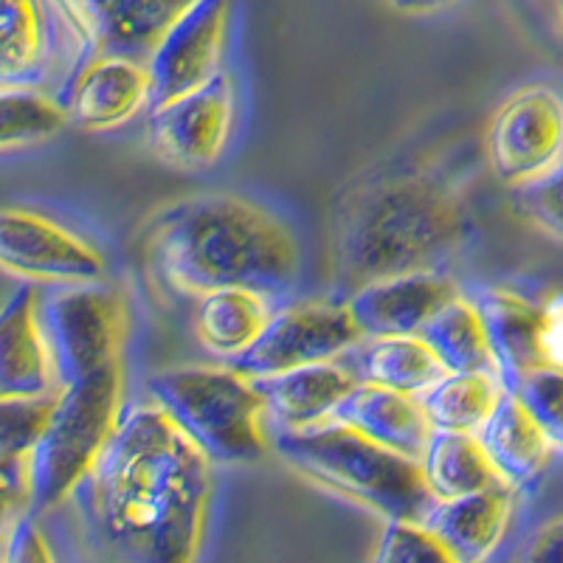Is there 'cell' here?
<instances>
[{
	"instance_id": "6da1fadb",
	"label": "cell",
	"mask_w": 563,
	"mask_h": 563,
	"mask_svg": "<svg viewBox=\"0 0 563 563\" xmlns=\"http://www.w3.org/2000/svg\"><path fill=\"white\" fill-rule=\"evenodd\" d=\"M214 462L153 400L128 409L85 482V507L113 563H195Z\"/></svg>"
},
{
	"instance_id": "7a4b0ae2",
	"label": "cell",
	"mask_w": 563,
	"mask_h": 563,
	"mask_svg": "<svg viewBox=\"0 0 563 563\" xmlns=\"http://www.w3.org/2000/svg\"><path fill=\"white\" fill-rule=\"evenodd\" d=\"M474 234L465 195L434 169H386L341 189L330 218V260L341 296L375 279L440 271Z\"/></svg>"
},
{
	"instance_id": "3957f363",
	"label": "cell",
	"mask_w": 563,
	"mask_h": 563,
	"mask_svg": "<svg viewBox=\"0 0 563 563\" xmlns=\"http://www.w3.org/2000/svg\"><path fill=\"white\" fill-rule=\"evenodd\" d=\"M144 256L155 279L195 299L223 288L274 299L299 279V243L288 223L231 192L198 195L155 214Z\"/></svg>"
},
{
	"instance_id": "277c9868",
	"label": "cell",
	"mask_w": 563,
	"mask_h": 563,
	"mask_svg": "<svg viewBox=\"0 0 563 563\" xmlns=\"http://www.w3.org/2000/svg\"><path fill=\"white\" fill-rule=\"evenodd\" d=\"M271 449L290 471L386 521H422L437 501L420 462L339 420L305 431H274Z\"/></svg>"
},
{
	"instance_id": "5b68a950",
	"label": "cell",
	"mask_w": 563,
	"mask_h": 563,
	"mask_svg": "<svg viewBox=\"0 0 563 563\" xmlns=\"http://www.w3.org/2000/svg\"><path fill=\"white\" fill-rule=\"evenodd\" d=\"M147 395L214 465H245L271 451L263 395L234 366H175L147 380Z\"/></svg>"
},
{
	"instance_id": "8992f818",
	"label": "cell",
	"mask_w": 563,
	"mask_h": 563,
	"mask_svg": "<svg viewBox=\"0 0 563 563\" xmlns=\"http://www.w3.org/2000/svg\"><path fill=\"white\" fill-rule=\"evenodd\" d=\"M122 364L59 389L52 420L29 454L32 516L54 510L88 482L122 420Z\"/></svg>"
},
{
	"instance_id": "52a82bcc",
	"label": "cell",
	"mask_w": 563,
	"mask_h": 563,
	"mask_svg": "<svg viewBox=\"0 0 563 563\" xmlns=\"http://www.w3.org/2000/svg\"><path fill=\"white\" fill-rule=\"evenodd\" d=\"M40 310L59 386L79 384L122 364L130 310L119 290L104 288L102 282L63 285L43 296Z\"/></svg>"
},
{
	"instance_id": "ba28073f",
	"label": "cell",
	"mask_w": 563,
	"mask_h": 563,
	"mask_svg": "<svg viewBox=\"0 0 563 563\" xmlns=\"http://www.w3.org/2000/svg\"><path fill=\"white\" fill-rule=\"evenodd\" d=\"M490 173L505 186L530 184L563 161V97L550 85H527L499 104L485 133Z\"/></svg>"
},
{
	"instance_id": "9c48e42d",
	"label": "cell",
	"mask_w": 563,
	"mask_h": 563,
	"mask_svg": "<svg viewBox=\"0 0 563 563\" xmlns=\"http://www.w3.org/2000/svg\"><path fill=\"white\" fill-rule=\"evenodd\" d=\"M358 341H364V333L346 301H305L276 310L256 344L229 366L251 380L268 378L279 372L339 361Z\"/></svg>"
},
{
	"instance_id": "30bf717a",
	"label": "cell",
	"mask_w": 563,
	"mask_h": 563,
	"mask_svg": "<svg viewBox=\"0 0 563 563\" xmlns=\"http://www.w3.org/2000/svg\"><path fill=\"white\" fill-rule=\"evenodd\" d=\"M0 265L20 282L54 288L93 285L108 274L104 256L88 240L23 206L0 214Z\"/></svg>"
},
{
	"instance_id": "8fae6325",
	"label": "cell",
	"mask_w": 563,
	"mask_h": 563,
	"mask_svg": "<svg viewBox=\"0 0 563 563\" xmlns=\"http://www.w3.org/2000/svg\"><path fill=\"white\" fill-rule=\"evenodd\" d=\"M234 79L229 74L150 110L147 144L155 158L180 173H200L223 158L234 128Z\"/></svg>"
},
{
	"instance_id": "7c38bea8",
	"label": "cell",
	"mask_w": 563,
	"mask_h": 563,
	"mask_svg": "<svg viewBox=\"0 0 563 563\" xmlns=\"http://www.w3.org/2000/svg\"><path fill=\"white\" fill-rule=\"evenodd\" d=\"M225 34H229V0H195L167 32L147 59L150 110L192 90L223 74Z\"/></svg>"
},
{
	"instance_id": "4fadbf2b",
	"label": "cell",
	"mask_w": 563,
	"mask_h": 563,
	"mask_svg": "<svg viewBox=\"0 0 563 563\" xmlns=\"http://www.w3.org/2000/svg\"><path fill=\"white\" fill-rule=\"evenodd\" d=\"M195 0H54L79 40V65L97 57H133L147 63L161 34Z\"/></svg>"
},
{
	"instance_id": "5bb4252c",
	"label": "cell",
	"mask_w": 563,
	"mask_h": 563,
	"mask_svg": "<svg viewBox=\"0 0 563 563\" xmlns=\"http://www.w3.org/2000/svg\"><path fill=\"white\" fill-rule=\"evenodd\" d=\"M462 296L460 285L440 271L375 279L346 296V308L361 327L364 339L386 335H420L442 308Z\"/></svg>"
},
{
	"instance_id": "9a60e30c",
	"label": "cell",
	"mask_w": 563,
	"mask_h": 563,
	"mask_svg": "<svg viewBox=\"0 0 563 563\" xmlns=\"http://www.w3.org/2000/svg\"><path fill=\"white\" fill-rule=\"evenodd\" d=\"M150 68L133 57H97L79 65L59 102L74 128L119 130L150 108Z\"/></svg>"
},
{
	"instance_id": "2e32d148",
	"label": "cell",
	"mask_w": 563,
	"mask_h": 563,
	"mask_svg": "<svg viewBox=\"0 0 563 563\" xmlns=\"http://www.w3.org/2000/svg\"><path fill=\"white\" fill-rule=\"evenodd\" d=\"M40 305L37 285L23 282L0 313V397H37L59 389Z\"/></svg>"
},
{
	"instance_id": "e0dca14e",
	"label": "cell",
	"mask_w": 563,
	"mask_h": 563,
	"mask_svg": "<svg viewBox=\"0 0 563 563\" xmlns=\"http://www.w3.org/2000/svg\"><path fill=\"white\" fill-rule=\"evenodd\" d=\"M490 339L496 375L507 391H519L530 375L544 369L541 346V305L510 288H479L474 296Z\"/></svg>"
},
{
	"instance_id": "ac0fdd59",
	"label": "cell",
	"mask_w": 563,
	"mask_h": 563,
	"mask_svg": "<svg viewBox=\"0 0 563 563\" xmlns=\"http://www.w3.org/2000/svg\"><path fill=\"white\" fill-rule=\"evenodd\" d=\"M263 395L271 434L274 431H305L330 422L355 389V375L341 361L301 366L254 380Z\"/></svg>"
},
{
	"instance_id": "d6986e66",
	"label": "cell",
	"mask_w": 563,
	"mask_h": 563,
	"mask_svg": "<svg viewBox=\"0 0 563 563\" xmlns=\"http://www.w3.org/2000/svg\"><path fill=\"white\" fill-rule=\"evenodd\" d=\"M516 487L493 485L460 499L434 501L422 525L460 563H487L499 550L516 512Z\"/></svg>"
},
{
	"instance_id": "ffe728a7",
	"label": "cell",
	"mask_w": 563,
	"mask_h": 563,
	"mask_svg": "<svg viewBox=\"0 0 563 563\" xmlns=\"http://www.w3.org/2000/svg\"><path fill=\"white\" fill-rule=\"evenodd\" d=\"M333 420L417 462L422 460L434 434L420 397L400 395L375 384H355Z\"/></svg>"
},
{
	"instance_id": "44dd1931",
	"label": "cell",
	"mask_w": 563,
	"mask_h": 563,
	"mask_svg": "<svg viewBox=\"0 0 563 563\" xmlns=\"http://www.w3.org/2000/svg\"><path fill=\"white\" fill-rule=\"evenodd\" d=\"M339 361L358 384H375L415 397L426 395L449 372L422 335L364 339Z\"/></svg>"
},
{
	"instance_id": "7402d4cb",
	"label": "cell",
	"mask_w": 563,
	"mask_h": 563,
	"mask_svg": "<svg viewBox=\"0 0 563 563\" xmlns=\"http://www.w3.org/2000/svg\"><path fill=\"white\" fill-rule=\"evenodd\" d=\"M479 440L501 482L516 490L544 474L555 451L525 400L512 391H505L485 429L479 431Z\"/></svg>"
},
{
	"instance_id": "603a6c76",
	"label": "cell",
	"mask_w": 563,
	"mask_h": 563,
	"mask_svg": "<svg viewBox=\"0 0 563 563\" xmlns=\"http://www.w3.org/2000/svg\"><path fill=\"white\" fill-rule=\"evenodd\" d=\"M276 310L271 296L251 288H223L198 299L195 310V335L200 346L214 358L231 364L265 333Z\"/></svg>"
},
{
	"instance_id": "cb8c5ba5",
	"label": "cell",
	"mask_w": 563,
	"mask_h": 563,
	"mask_svg": "<svg viewBox=\"0 0 563 563\" xmlns=\"http://www.w3.org/2000/svg\"><path fill=\"white\" fill-rule=\"evenodd\" d=\"M422 476L437 501L460 499L467 493L501 485L499 471L493 467L479 434L462 431H434L429 449L420 460Z\"/></svg>"
},
{
	"instance_id": "d4e9b609",
	"label": "cell",
	"mask_w": 563,
	"mask_h": 563,
	"mask_svg": "<svg viewBox=\"0 0 563 563\" xmlns=\"http://www.w3.org/2000/svg\"><path fill=\"white\" fill-rule=\"evenodd\" d=\"M505 391L490 372H445L420 400L434 431L479 434Z\"/></svg>"
},
{
	"instance_id": "484cf974",
	"label": "cell",
	"mask_w": 563,
	"mask_h": 563,
	"mask_svg": "<svg viewBox=\"0 0 563 563\" xmlns=\"http://www.w3.org/2000/svg\"><path fill=\"white\" fill-rule=\"evenodd\" d=\"M420 335L449 372H490L496 375L485 321L471 296H456L449 308H442L429 324L422 327Z\"/></svg>"
},
{
	"instance_id": "4316f807",
	"label": "cell",
	"mask_w": 563,
	"mask_h": 563,
	"mask_svg": "<svg viewBox=\"0 0 563 563\" xmlns=\"http://www.w3.org/2000/svg\"><path fill=\"white\" fill-rule=\"evenodd\" d=\"M48 40L43 0H3L0 82L34 88L48 63Z\"/></svg>"
},
{
	"instance_id": "83f0119b",
	"label": "cell",
	"mask_w": 563,
	"mask_h": 563,
	"mask_svg": "<svg viewBox=\"0 0 563 563\" xmlns=\"http://www.w3.org/2000/svg\"><path fill=\"white\" fill-rule=\"evenodd\" d=\"M70 124L68 110L57 99H48L29 85L0 88V147L3 153L34 150L57 139Z\"/></svg>"
},
{
	"instance_id": "f1b7e54d",
	"label": "cell",
	"mask_w": 563,
	"mask_h": 563,
	"mask_svg": "<svg viewBox=\"0 0 563 563\" xmlns=\"http://www.w3.org/2000/svg\"><path fill=\"white\" fill-rule=\"evenodd\" d=\"M59 389L37 397H0V460L32 454L52 420Z\"/></svg>"
},
{
	"instance_id": "f546056e",
	"label": "cell",
	"mask_w": 563,
	"mask_h": 563,
	"mask_svg": "<svg viewBox=\"0 0 563 563\" xmlns=\"http://www.w3.org/2000/svg\"><path fill=\"white\" fill-rule=\"evenodd\" d=\"M372 563H460L422 521H386Z\"/></svg>"
},
{
	"instance_id": "4dcf8cb0",
	"label": "cell",
	"mask_w": 563,
	"mask_h": 563,
	"mask_svg": "<svg viewBox=\"0 0 563 563\" xmlns=\"http://www.w3.org/2000/svg\"><path fill=\"white\" fill-rule=\"evenodd\" d=\"M516 395L527 404L538 426L550 437L552 449L563 451V369L544 366L519 386Z\"/></svg>"
},
{
	"instance_id": "1f68e13d",
	"label": "cell",
	"mask_w": 563,
	"mask_h": 563,
	"mask_svg": "<svg viewBox=\"0 0 563 563\" xmlns=\"http://www.w3.org/2000/svg\"><path fill=\"white\" fill-rule=\"evenodd\" d=\"M519 206L538 231L563 243V161L541 178L519 186Z\"/></svg>"
},
{
	"instance_id": "d6a6232c",
	"label": "cell",
	"mask_w": 563,
	"mask_h": 563,
	"mask_svg": "<svg viewBox=\"0 0 563 563\" xmlns=\"http://www.w3.org/2000/svg\"><path fill=\"white\" fill-rule=\"evenodd\" d=\"M3 563H57L48 538L34 525V516H23L7 527Z\"/></svg>"
},
{
	"instance_id": "836d02e7",
	"label": "cell",
	"mask_w": 563,
	"mask_h": 563,
	"mask_svg": "<svg viewBox=\"0 0 563 563\" xmlns=\"http://www.w3.org/2000/svg\"><path fill=\"white\" fill-rule=\"evenodd\" d=\"M541 346L552 369H563V290L541 301Z\"/></svg>"
},
{
	"instance_id": "e575fe53",
	"label": "cell",
	"mask_w": 563,
	"mask_h": 563,
	"mask_svg": "<svg viewBox=\"0 0 563 563\" xmlns=\"http://www.w3.org/2000/svg\"><path fill=\"white\" fill-rule=\"evenodd\" d=\"M519 563H563V516L532 532L521 550Z\"/></svg>"
},
{
	"instance_id": "d590c367",
	"label": "cell",
	"mask_w": 563,
	"mask_h": 563,
	"mask_svg": "<svg viewBox=\"0 0 563 563\" xmlns=\"http://www.w3.org/2000/svg\"><path fill=\"white\" fill-rule=\"evenodd\" d=\"M456 0H389V7L404 14H437L454 7Z\"/></svg>"
},
{
	"instance_id": "8d00e7d4",
	"label": "cell",
	"mask_w": 563,
	"mask_h": 563,
	"mask_svg": "<svg viewBox=\"0 0 563 563\" xmlns=\"http://www.w3.org/2000/svg\"><path fill=\"white\" fill-rule=\"evenodd\" d=\"M558 3V12H561V18H563V0H555Z\"/></svg>"
}]
</instances>
